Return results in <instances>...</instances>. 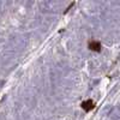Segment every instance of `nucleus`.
<instances>
[{
	"instance_id": "nucleus-1",
	"label": "nucleus",
	"mask_w": 120,
	"mask_h": 120,
	"mask_svg": "<svg viewBox=\"0 0 120 120\" xmlns=\"http://www.w3.org/2000/svg\"><path fill=\"white\" fill-rule=\"evenodd\" d=\"M81 107H82L83 111H85V112H90L91 109H94L95 103H94L93 100H85V101H83V102H82Z\"/></svg>"
},
{
	"instance_id": "nucleus-2",
	"label": "nucleus",
	"mask_w": 120,
	"mask_h": 120,
	"mask_svg": "<svg viewBox=\"0 0 120 120\" xmlns=\"http://www.w3.org/2000/svg\"><path fill=\"white\" fill-rule=\"evenodd\" d=\"M88 47H89L90 51H93V52H101V49H102V46L98 41H89Z\"/></svg>"
}]
</instances>
